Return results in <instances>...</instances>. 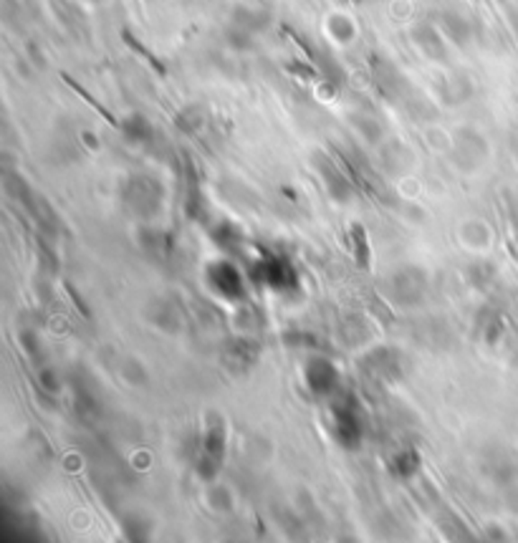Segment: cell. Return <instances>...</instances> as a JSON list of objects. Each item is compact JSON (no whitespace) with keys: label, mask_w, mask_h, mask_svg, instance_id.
<instances>
[{"label":"cell","mask_w":518,"mask_h":543,"mask_svg":"<svg viewBox=\"0 0 518 543\" xmlns=\"http://www.w3.org/2000/svg\"><path fill=\"white\" fill-rule=\"evenodd\" d=\"M326 28H329V33L334 36V40H339L342 46L352 43L354 36H357V28H354V23H352V18H346V15H332L329 23H326Z\"/></svg>","instance_id":"1"}]
</instances>
